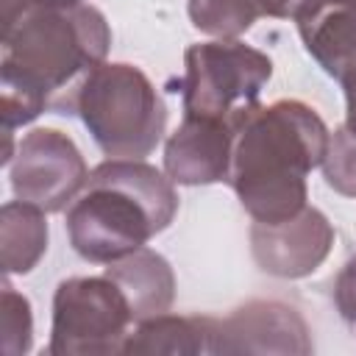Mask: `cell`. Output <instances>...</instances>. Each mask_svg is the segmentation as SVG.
<instances>
[{
	"instance_id": "cell-1",
	"label": "cell",
	"mask_w": 356,
	"mask_h": 356,
	"mask_svg": "<svg viewBox=\"0 0 356 356\" xmlns=\"http://www.w3.org/2000/svg\"><path fill=\"white\" fill-rule=\"evenodd\" d=\"M0 117L3 164L14 156V128L33 122L42 111L75 114L78 92L111 47V28L100 8L78 3L36 8L0 31Z\"/></svg>"
},
{
	"instance_id": "cell-2",
	"label": "cell",
	"mask_w": 356,
	"mask_h": 356,
	"mask_svg": "<svg viewBox=\"0 0 356 356\" xmlns=\"http://www.w3.org/2000/svg\"><path fill=\"white\" fill-rule=\"evenodd\" d=\"M328 136L323 117L295 97L236 111L225 181L253 222H281L306 209V175L323 164Z\"/></svg>"
},
{
	"instance_id": "cell-3",
	"label": "cell",
	"mask_w": 356,
	"mask_h": 356,
	"mask_svg": "<svg viewBox=\"0 0 356 356\" xmlns=\"http://www.w3.org/2000/svg\"><path fill=\"white\" fill-rule=\"evenodd\" d=\"M178 211L167 172L145 159H106L89 170L86 186L67 206L72 250L95 264H111L161 234Z\"/></svg>"
},
{
	"instance_id": "cell-4",
	"label": "cell",
	"mask_w": 356,
	"mask_h": 356,
	"mask_svg": "<svg viewBox=\"0 0 356 356\" xmlns=\"http://www.w3.org/2000/svg\"><path fill=\"white\" fill-rule=\"evenodd\" d=\"M81 122L108 159H145L167 131V106L134 64L103 61L78 92Z\"/></svg>"
},
{
	"instance_id": "cell-5",
	"label": "cell",
	"mask_w": 356,
	"mask_h": 356,
	"mask_svg": "<svg viewBox=\"0 0 356 356\" xmlns=\"http://www.w3.org/2000/svg\"><path fill=\"white\" fill-rule=\"evenodd\" d=\"M136 325L122 289L103 275H75L53 292L50 356H111Z\"/></svg>"
},
{
	"instance_id": "cell-6",
	"label": "cell",
	"mask_w": 356,
	"mask_h": 356,
	"mask_svg": "<svg viewBox=\"0 0 356 356\" xmlns=\"http://www.w3.org/2000/svg\"><path fill=\"white\" fill-rule=\"evenodd\" d=\"M270 78V56L239 39L189 44L181 78L184 114L231 120L236 111L259 103Z\"/></svg>"
},
{
	"instance_id": "cell-7",
	"label": "cell",
	"mask_w": 356,
	"mask_h": 356,
	"mask_svg": "<svg viewBox=\"0 0 356 356\" xmlns=\"http://www.w3.org/2000/svg\"><path fill=\"white\" fill-rule=\"evenodd\" d=\"M14 197L42 211H64L86 186L89 167L78 145L56 128H33L17 142L8 161Z\"/></svg>"
},
{
	"instance_id": "cell-8",
	"label": "cell",
	"mask_w": 356,
	"mask_h": 356,
	"mask_svg": "<svg viewBox=\"0 0 356 356\" xmlns=\"http://www.w3.org/2000/svg\"><path fill=\"white\" fill-rule=\"evenodd\" d=\"M334 236L337 234L328 217L320 209L306 206L281 222H253L250 253L267 275L306 278L328 259Z\"/></svg>"
},
{
	"instance_id": "cell-9",
	"label": "cell",
	"mask_w": 356,
	"mask_h": 356,
	"mask_svg": "<svg viewBox=\"0 0 356 356\" xmlns=\"http://www.w3.org/2000/svg\"><path fill=\"white\" fill-rule=\"evenodd\" d=\"M306 53L345 92V125L356 128V0H309L295 17Z\"/></svg>"
},
{
	"instance_id": "cell-10",
	"label": "cell",
	"mask_w": 356,
	"mask_h": 356,
	"mask_svg": "<svg viewBox=\"0 0 356 356\" xmlns=\"http://www.w3.org/2000/svg\"><path fill=\"white\" fill-rule=\"evenodd\" d=\"M303 314L281 300H248L217 320L214 353H312Z\"/></svg>"
},
{
	"instance_id": "cell-11",
	"label": "cell",
	"mask_w": 356,
	"mask_h": 356,
	"mask_svg": "<svg viewBox=\"0 0 356 356\" xmlns=\"http://www.w3.org/2000/svg\"><path fill=\"white\" fill-rule=\"evenodd\" d=\"M234 117L217 120L184 114L181 125L164 142L167 178L181 186H206L225 181L234 147Z\"/></svg>"
},
{
	"instance_id": "cell-12",
	"label": "cell",
	"mask_w": 356,
	"mask_h": 356,
	"mask_svg": "<svg viewBox=\"0 0 356 356\" xmlns=\"http://www.w3.org/2000/svg\"><path fill=\"white\" fill-rule=\"evenodd\" d=\"M106 275L128 298L136 323L170 312V306L175 300L172 267L161 253H156L150 248H139V250L106 264Z\"/></svg>"
},
{
	"instance_id": "cell-13",
	"label": "cell",
	"mask_w": 356,
	"mask_h": 356,
	"mask_svg": "<svg viewBox=\"0 0 356 356\" xmlns=\"http://www.w3.org/2000/svg\"><path fill=\"white\" fill-rule=\"evenodd\" d=\"M217 317L209 314H156L139 320L122 353H172V356H195L214 353Z\"/></svg>"
},
{
	"instance_id": "cell-14",
	"label": "cell",
	"mask_w": 356,
	"mask_h": 356,
	"mask_svg": "<svg viewBox=\"0 0 356 356\" xmlns=\"http://www.w3.org/2000/svg\"><path fill=\"white\" fill-rule=\"evenodd\" d=\"M309 0H189L192 25L217 39H239L259 17L295 19Z\"/></svg>"
},
{
	"instance_id": "cell-15",
	"label": "cell",
	"mask_w": 356,
	"mask_h": 356,
	"mask_svg": "<svg viewBox=\"0 0 356 356\" xmlns=\"http://www.w3.org/2000/svg\"><path fill=\"white\" fill-rule=\"evenodd\" d=\"M47 211L25 200H8L0 209V253L6 275L31 273L47 250Z\"/></svg>"
},
{
	"instance_id": "cell-16",
	"label": "cell",
	"mask_w": 356,
	"mask_h": 356,
	"mask_svg": "<svg viewBox=\"0 0 356 356\" xmlns=\"http://www.w3.org/2000/svg\"><path fill=\"white\" fill-rule=\"evenodd\" d=\"M0 348L6 356H22L31 350L33 342V314L25 295H19L8 275L3 278V295H0Z\"/></svg>"
},
{
	"instance_id": "cell-17",
	"label": "cell",
	"mask_w": 356,
	"mask_h": 356,
	"mask_svg": "<svg viewBox=\"0 0 356 356\" xmlns=\"http://www.w3.org/2000/svg\"><path fill=\"white\" fill-rule=\"evenodd\" d=\"M323 178L325 184L345 197H356V128L339 125L328 136V150L323 159Z\"/></svg>"
},
{
	"instance_id": "cell-18",
	"label": "cell",
	"mask_w": 356,
	"mask_h": 356,
	"mask_svg": "<svg viewBox=\"0 0 356 356\" xmlns=\"http://www.w3.org/2000/svg\"><path fill=\"white\" fill-rule=\"evenodd\" d=\"M334 306L342 320L356 325V253L342 264L334 278Z\"/></svg>"
},
{
	"instance_id": "cell-19",
	"label": "cell",
	"mask_w": 356,
	"mask_h": 356,
	"mask_svg": "<svg viewBox=\"0 0 356 356\" xmlns=\"http://www.w3.org/2000/svg\"><path fill=\"white\" fill-rule=\"evenodd\" d=\"M83 0H0V31L11 28L19 17L36 8H64V6H78Z\"/></svg>"
}]
</instances>
